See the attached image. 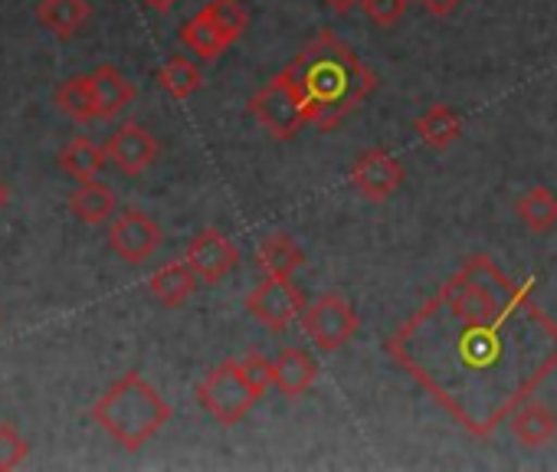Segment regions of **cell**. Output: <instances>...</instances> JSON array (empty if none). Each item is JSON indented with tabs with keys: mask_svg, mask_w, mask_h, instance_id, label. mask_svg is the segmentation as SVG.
Returning a JSON list of instances; mask_svg holds the SVG:
<instances>
[{
	"mask_svg": "<svg viewBox=\"0 0 557 472\" xmlns=\"http://www.w3.org/2000/svg\"><path fill=\"white\" fill-rule=\"evenodd\" d=\"M485 253L391 335V358L472 436L498 430L557 368V322Z\"/></svg>",
	"mask_w": 557,
	"mask_h": 472,
	"instance_id": "cell-1",
	"label": "cell"
},
{
	"mask_svg": "<svg viewBox=\"0 0 557 472\" xmlns=\"http://www.w3.org/2000/svg\"><path fill=\"white\" fill-rule=\"evenodd\" d=\"M286 73L302 99L306 122L322 132L338 128L377 89V76L332 30H322Z\"/></svg>",
	"mask_w": 557,
	"mask_h": 472,
	"instance_id": "cell-2",
	"label": "cell"
},
{
	"mask_svg": "<svg viewBox=\"0 0 557 472\" xmlns=\"http://www.w3.org/2000/svg\"><path fill=\"white\" fill-rule=\"evenodd\" d=\"M89 417L125 449H141L171 420V403L138 374L119 377L89 410Z\"/></svg>",
	"mask_w": 557,
	"mask_h": 472,
	"instance_id": "cell-3",
	"label": "cell"
},
{
	"mask_svg": "<svg viewBox=\"0 0 557 472\" xmlns=\"http://www.w3.org/2000/svg\"><path fill=\"white\" fill-rule=\"evenodd\" d=\"M259 400V394L249 387L246 374H243V361H220L200 384H197V403L223 426L239 423L252 403Z\"/></svg>",
	"mask_w": 557,
	"mask_h": 472,
	"instance_id": "cell-4",
	"label": "cell"
},
{
	"mask_svg": "<svg viewBox=\"0 0 557 472\" xmlns=\"http://www.w3.org/2000/svg\"><path fill=\"white\" fill-rule=\"evenodd\" d=\"M249 112L256 115V122L278 141L293 138L306 122V109H302V99L289 79V73H278L272 76L252 99H249Z\"/></svg>",
	"mask_w": 557,
	"mask_h": 472,
	"instance_id": "cell-5",
	"label": "cell"
},
{
	"mask_svg": "<svg viewBox=\"0 0 557 472\" xmlns=\"http://www.w3.org/2000/svg\"><path fill=\"white\" fill-rule=\"evenodd\" d=\"M246 312L265 328V332H286L296 319L306 312V293L283 276H265L249 296H246Z\"/></svg>",
	"mask_w": 557,
	"mask_h": 472,
	"instance_id": "cell-6",
	"label": "cell"
},
{
	"mask_svg": "<svg viewBox=\"0 0 557 472\" xmlns=\"http://www.w3.org/2000/svg\"><path fill=\"white\" fill-rule=\"evenodd\" d=\"M361 319L351 309V302L338 293H325L319 296L312 306H306L302 312V328L306 335L322 348V351H338L342 345H348L358 332Z\"/></svg>",
	"mask_w": 557,
	"mask_h": 472,
	"instance_id": "cell-7",
	"label": "cell"
},
{
	"mask_svg": "<svg viewBox=\"0 0 557 472\" xmlns=\"http://www.w3.org/2000/svg\"><path fill=\"white\" fill-rule=\"evenodd\" d=\"M161 240H164L161 226L135 207H128L109 220V247L119 260H125L132 266L148 263L154 257V250L161 247Z\"/></svg>",
	"mask_w": 557,
	"mask_h": 472,
	"instance_id": "cell-8",
	"label": "cell"
},
{
	"mask_svg": "<svg viewBox=\"0 0 557 472\" xmlns=\"http://www.w3.org/2000/svg\"><path fill=\"white\" fill-rule=\"evenodd\" d=\"M102 148H106V154H109V164H112L119 174H125V177L145 174V171L158 161V154H161L158 138H154L145 125H138V122H122V125L109 135V141H106Z\"/></svg>",
	"mask_w": 557,
	"mask_h": 472,
	"instance_id": "cell-9",
	"label": "cell"
},
{
	"mask_svg": "<svg viewBox=\"0 0 557 472\" xmlns=\"http://www.w3.org/2000/svg\"><path fill=\"white\" fill-rule=\"evenodd\" d=\"M184 260H187L190 270L200 276V283L216 286V283H223V280L236 270L239 250L233 247L230 236H223L220 229L207 226V229H200V233L194 236V240L187 244Z\"/></svg>",
	"mask_w": 557,
	"mask_h": 472,
	"instance_id": "cell-10",
	"label": "cell"
},
{
	"mask_svg": "<svg viewBox=\"0 0 557 472\" xmlns=\"http://www.w3.org/2000/svg\"><path fill=\"white\" fill-rule=\"evenodd\" d=\"M351 184L371 203H381V200H387V197H394L400 190L404 167L387 148H371V151L358 154V161L351 164Z\"/></svg>",
	"mask_w": 557,
	"mask_h": 472,
	"instance_id": "cell-11",
	"label": "cell"
},
{
	"mask_svg": "<svg viewBox=\"0 0 557 472\" xmlns=\"http://www.w3.org/2000/svg\"><path fill=\"white\" fill-rule=\"evenodd\" d=\"M319 381V364L306 348H286L272 361V387L283 397H302Z\"/></svg>",
	"mask_w": 557,
	"mask_h": 472,
	"instance_id": "cell-12",
	"label": "cell"
},
{
	"mask_svg": "<svg viewBox=\"0 0 557 472\" xmlns=\"http://www.w3.org/2000/svg\"><path fill=\"white\" fill-rule=\"evenodd\" d=\"M197 283H200V276L190 270V263H187V260H177V263H168V266H161V270L151 273L148 293H151L154 302H161L164 309H181L184 302L194 299Z\"/></svg>",
	"mask_w": 557,
	"mask_h": 472,
	"instance_id": "cell-13",
	"label": "cell"
},
{
	"mask_svg": "<svg viewBox=\"0 0 557 472\" xmlns=\"http://www.w3.org/2000/svg\"><path fill=\"white\" fill-rule=\"evenodd\" d=\"M508 420L521 446H544L547 439L557 436V413L541 400H521Z\"/></svg>",
	"mask_w": 557,
	"mask_h": 472,
	"instance_id": "cell-14",
	"label": "cell"
},
{
	"mask_svg": "<svg viewBox=\"0 0 557 472\" xmlns=\"http://www.w3.org/2000/svg\"><path fill=\"white\" fill-rule=\"evenodd\" d=\"M306 263L302 247L293 240L289 233H272L256 247V266L262 276H283L289 280L299 266Z\"/></svg>",
	"mask_w": 557,
	"mask_h": 472,
	"instance_id": "cell-15",
	"label": "cell"
},
{
	"mask_svg": "<svg viewBox=\"0 0 557 472\" xmlns=\"http://www.w3.org/2000/svg\"><path fill=\"white\" fill-rule=\"evenodd\" d=\"M70 213L86 223V226H102L115 216V194L109 184L96 181H79V187L70 194Z\"/></svg>",
	"mask_w": 557,
	"mask_h": 472,
	"instance_id": "cell-16",
	"label": "cell"
},
{
	"mask_svg": "<svg viewBox=\"0 0 557 472\" xmlns=\"http://www.w3.org/2000/svg\"><path fill=\"white\" fill-rule=\"evenodd\" d=\"M92 17L89 0H40L37 4V21L60 40L76 37Z\"/></svg>",
	"mask_w": 557,
	"mask_h": 472,
	"instance_id": "cell-17",
	"label": "cell"
},
{
	"mask_svg": "<svg viewBox=\"0 0 557 472\" xmlns=\"http://www.w3.org/2000/svg\"><path fill=\"white\" fill-rule=\"evenodd\" d=\"M89 79H92L99 119H115L122 109H128L135 102V86L115 66H99Z\"/></svg>",
	"mask_w": 557,
	"mask_h": 472,
	"instance_id": "cell-18",
	"label": "cell"
},
{
	"mask_svg": "<svg viewBox=\"0 0 557 472\" xmlns=\"http://www.w3.org/2000/svg\"><path fill=\"white\" fill-rule=\"evenodd\" d=\"M417 135H420V141L426 148L443 151V148H449V145H456L462 138V119L449 105H430L417 119Z\"/></svg>",
	"mask_w": 557,
	"mask_h": 472,
	"instance_id": "cell-19",
	"label": "cell"
},
{
	"mask_svg": "<svg viewBox=\"0 0 557 472\" xmlns=\"http://www.w3.org/2000/svg\"><path fill=\"white\" fill-rule=\"evenodd\" d=\"M53 102H57V109H60L66 119H73V122H79V125L99 119L96 92H92V79H89V76H70V79H63V83L57 86V92H53Z\"/></svg>",
	"mask_w": 557,
	"mask_h": 472,
	"instance_id": "cell-20",
	"label": "cell"
},
{
	"mask_svg": "<svg viewBox=\"0 0 557 472\" xmlns=\"http://www.w3.org/2000/svg\"><path fill=\"white\" fill-rule=\"evenodd\" d=\"M109 164V154L102 145H92L89 138H73L63 151H60V167L76 177V181H96L102 174V167Z\"/></svg>",
	"mask_w": 557,
	"mask_h": 472,
	"instance_id": "cell-21",
	"label": "cell"
},
{
	"mask_svg": "<svg viewBox=\"0 0 557 472\" xmlns=\"http://www.w3.org/2000/svg\"><path fill=\"white\" fill-rule=\"evenodd\" d=\"M518 216L534 233H550L557 226V194L550 187H531L518 197Z\"/></svg>",
	"mask_w": 557,
	"mask_h": 472,
	"instance_id": "cell-22",
	"label": "cell"
},
{
	"mask_svg": "<svg viewBox=\"0 0 557 472\" xmlns=\"http://www.w3.org/2000/svg\"><path fill=\"white\" fill-rule=\"evenodd\" d=\"M181 44H184L187 50H194L200 60H216V57H223V50L230 47V44L223 40V34L210 24V17H207L203 11H197L190 21H184V27H181Z\"/></svg>",
	"mask_w": 557,
	"mask_h": 472,
	"instance_id": "cell-23",
	"label": "cell"
},
{
	"mask_svg": "<svg viewBox=\"0 0 557 472\" xmlns=\"http://www.w3.org/2000/svg\"><path fill=\"white\" fill-rule=\"evenodd\" d=\"M158 83L168 96L174 99H190L200 86H203V76L197 70V63H190L187 57H171L161 70H158Z\"/></svg>",
	"mask_w": 557,
	"mask_h": 472,
	"instance_id": "cell-24",
	"label": "cell"
},
{
	"mask_svg": "<svg viewBox=\"0 0 557 472\" xmlns=\"http://www.w3.org/2000/svg\"><path fill=\"white\" fill-rule=\"evenodd\" d=\"M207 17H210V24L223 34V40L233 47L243 34H246V27H249V14H246V8L239 4V0H210V4H203L200 8Z\"/></svg>",
	"mask_w": 557,
	"mask_h": 472,
	"instance_id": "cell-25",
	"label": "cell"
},
{
	"mask_svg": "<svg viewBox=\"0 0 557 472\" xmlns=\"http://www.w3.org/2000/svg\"><path fill=\"white\" fill-rule=\"evenodd\" d=\"M30 456V443L17 433V426L0 423V472L17 469Z\"/></svg>",
	"mask_w": 557,
	"mask_h": 472,
	"instance_id": "cell-26",
	"label": "cell"
},
{
	"mask_svg": "<svg viewBox=\"0 0 557 472\" xmlns=\"http://www.w3.org/2000/svg\"><path fill=\"white\" fill-rule=\"evenodd\" d=\"M361 11L371 24L391 30V27H397V21H404L407 0H361Z\"/></svg>",
	"mask_w": 557,
	"mask_h": 472,
	"instance_id": "cell-27",
	"label": "cell"
},
{
	"mask_svg": "<svg viewBox=\"0 0 557 472\" xmlns=\"http://www.w3.org/2000/svg\"><path fill=\"white\" fill-rule=\"evenodd\" d=\"M243 374H246V381H249V387L262 397L269 387H272V361L265 358V355H256V351H249L246 358H243Z\"/></svg>",
	"mask_w": 557,
	"mask_h": 472,
	"instance_id": "cell-28",
	"label": "cell"
},
{
	"mask_svg": "<svg viewBox=\"0 0 557 472\" xmlns=\"http://www.w3.org/2000/svg\"><path fill=\"white\" fill-rule=\"evenodd\" d=\"M417 4H420L430 17H449V14H456V8L462 4V0H417Z\"/></svg>",
	"mask_w": 557,
	"mask_h": 472,
	"instance_id": "cell-29",
	"label": "cell"
},
{
	"mask_svg": "<svg viewBox=\"0 0 557 472\" xmlns=\"http://www.w3.org/2000/svg\"><path fill=\"white\" fill-rule=\"evenodd\" d=\"M325 4L332 8V11H338V14H348L351 8H358L361 0H325Z\"/></svg>",
	"mask_w": 557,
	"mask_h": 472,
	"instance_id": "cell-30",
	"label": "cell"
},
{
	"mask_svg": "<svg viewBox=\"0 0 557 472\" xmlns=\"http://www.w3.org/2000/svg\"><path fill=\"white\" fill-rule=\"evenodd\" d=\"M141 4H148L151 11H161L164 14V11H171L177 4V0H141Z\"/></svg>",
	"mask_w": 557,
	"mask_h": 472,
	"instance_id": "cell-31",
	"label": "cell"
},
{
	"mask_svg": "<svg viewBox=\"0 0 557 472\" xmlns=\"http://www.w3.org/2000/svg\"><path fill=\"white\" fill-rule=\"evenodd\" d=\"M8 203H11V187H8V181L0 177V213L8 210Z\"/></svg>",
	"mask_w": 557,
	"mask_h": 472,
	"instance_id": "cell-32",
	"label": "cell"
}]
</instances>
